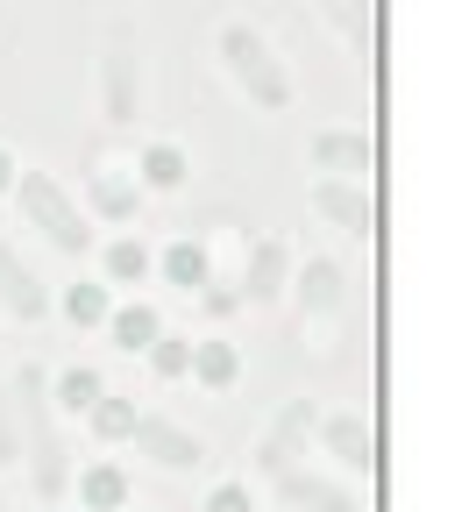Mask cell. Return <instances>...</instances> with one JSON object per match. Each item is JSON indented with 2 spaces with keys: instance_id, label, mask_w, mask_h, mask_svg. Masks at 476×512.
<instances>
[{
  "instance_id": "1",
  "label": "cell",
  "mask_w": 476,
  "mask_h": 512,
  "mask_svg": "<svg viewBox=\"0 0 476 512\" xmlns=\"http://www.w3.org/2000/svg\"><path fill=\"white\" fill-rule=\"evenodd\" d=\"M22 434H29V477L43 498L64 491V441L50 427V399H43V370H22Z\"/></svg>"
},
{
  "instance_id": "2",
  "label": "cell",
  "mask_w": 476,
  "mask_h": 512,
  "mask_svg": "<svg viewBox=\"0 0 476 512\" xmlns=\"http://www.w3.org/2000/svg\"><path fill=\"white\" fill-rule=\"evenodd\" d=\"M22 207L43 221V235H50L57 249H86V242H93V228L72 214V200H64V192H57L43 171H22Z\"/></svg>"
},
{
  "instance_id": "3",
  "label": "cell",
  "mask_w": 476,
  "mask_h": 512,
  "mask_svg": "<svg viewBox=\"0 0 476 512\" xmlns=\"http://www.w3.org/2000/svg\"><path fill=\"white\" fill-rule=\"evenodd\" d=\"M0 299H8L22 320H36V313H43V285H36V278L15 264V256H8V242H0Z\"/></svg>"
},
{
  "instance_id": "4",
  "label": "cell",
  "mask_w": 476,
  "mask_h": 512,
  "mask_svg": "<svg viewBox=\"0 0 476 512\" xmlns=\"http://www.w3.org/2000/svg\"><path fill=\"white\" fill-rule=\"evenodd\" d=\"M93 399H100V377H93V370H72V377H64V406H72V413L93 406Z\"/></svg>"
},
{
  "instance_id": "5",
  "label": "cell",
  "mask_w": 476,
  "mask_h": 512,
  "mask_svg": "<svg viewBox=\"0 0 476 512\" xmlns=\"http://www.w3.org/2000/svg\"><path fill=\"white\" fill-rule=\"evenodd\" d=\"M86 498H93V505H121V477H114V470H93V477H86Z\"/></svg>"
},
{
  "instance_id": "6",
  "label": "cell",
  "mask_w": 476,
  "mask_h": 512,
  "mask_svg": "<svg viewBox=\"0 0 476 512\" xmlns=\"http://www.w3.org/2000/svg\"><path fill=\"white\" fill-rule=\"evenodd\" d=\"M114 335H121V349H135V342L150 335V320H143V313H121V320H114Z\"/></svg>"
},
{
  "instance_id": "7",
  "label": "cell",
  "mask_w": 476,
  "mask_h": 512,
  "mask_svg": "<svg viewBox=\"0 0 476 512\" xmlns=\"http://www.w3.org/2000/svg\"><path fill=\"white\" fill-rule=\"evenodd\" d=\"M0 463H22L15 456V434H8V399H0Z\"/></svg>"
},
{
  "instance_id": "8",
  "label": "cell",
  "mask_w": 476,
  "mask_h": 512,
  "mask_svg": "<svg viewBox=\"0 0 476 512\" xmlns=\"http://www.w3.org/2000/svg\"><path fill=\"white\" fill-rule=\"evenodd\" d=\"M0 178H8V164H0Z\"/></svg>"
},
{
  "instance_id": "9",
  "label": "cell",
  "mask_w": 476,
  "mask_h": 512,
  "mask_svg": "<svg viewBox=\"0 0 476 512\" xmlns=\"http://www.w3.org/2000/svg\"><path fill=\"white\" fill-rule=\"evenodd\" d=\"M0 512H8V505H0Z\"/></svg>"
}]
</instances>
